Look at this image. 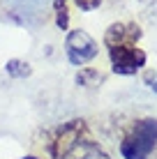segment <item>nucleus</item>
Wrapping results in <instances>:
<instances>
[{
	"label": "nucleus",
	"mask_w": 157,
	"mask_h": 159,
	"mask_svg": "<svg viewBox=\"0 0 157 159\" xmlns=\"http://www.w3.org/2000/svg\"><path fill=\"white\" fill-rule=\"evenodd\" d=\"M157 145V118L139 120L132 134L120 143V152L125 159H145Z\"/></svg>",
	"instance_id": "obj_1"
},
{
	"label": "nucleus",
	"mask_w": 157,
	"mask_h": 159,
	"mask_svg": "<svg viewBox=\"0 0 157 159\" xmlns=\"http://www.w3.org/2000/svg\"><path fill=\"white\" fill-rule=\"evenodd\" d=\"M109 56H111V65L113 72L129 76L136 74L139 69L145 65V53L141 48H136L134 44H118V46H109Z\"/></svg>",
	"instance_id": "obj_2"
},
{
	"label": "nucleus",
	"mask_w": 157,
	"mask_h": 159,
	"mask_svg": "<svg viewBox=\"0 0 157 159\" xmlns=\"http://www.w3.org/2000/svg\"><path fill=\"white\" fill-rule=\"evenodd\" d=\"M65 53L72 65H85L97 56V42L85 30H72L65 39Z\"/></svg>",
	"instance_id": "obj_3"
},
{
	"label": "nucleus",
	"mask_w": 157,
	"mask_h": 159,
	"mask_svg": "<svg viewBox=\"0 0 157 159\" xmlns=\"http://www.w3.org/2000/svg\"><path fill=\"white\" fill-rule=\"evenodd\" d=\"M58 159H106V155L95 143H90V139H81L79 136L67 150L58 155Z\"/></svg>",
	"instance_id": "obj_4"
},
{
	"label": "nucleus",
	"mask_w": 157,
	"mask_h": 159,
	"mask_svg": "<svg viewBox=\"0 0 157 159\" xmlns=\"http://www.w3.org/2000/svg\"><path fill=\"white\" fill-rule=\"evenodd\" d=\"M141 37L139 25H125V23H113L106 30V46H118V44H134Z\"/></svg>",
	"instance_id": "obj_5"
},
{
	"label": "nucleus",
	"mask_w": 157,
	"mask_h": 159,
	"mask_svg": "<svg viewBox=\"0 0 157 159\" xmlns=\"http://www.w3.org/2000/svg\"><path fill=\"white\" fill-rule=\"evenodd\" d=\"M5 72H7L12 79H25V76H30L32 74V69H30V65L28 62H23V60H7V65H5Z\"/></svg>",
	"instance_id": "obj_6"
},
{
	"label": "nucleus",
	"mask_w": 157,
	"mask_h": 159,
	"mask_svg": "<svg viewBox=\"0 0 157 159\" xmlns=\"http://www.w3.org/2000/svg\"><path fill=\"white\" fill-rule=\"evenodd\" d=\"M99 81H102V76L95 69H81L76 74V83H81V85H97Z\"/></svg>",
	"instance_id": "obj_7"
},
{
	"label": "nucleus",
	"mask_w": 157,
	"mask_h": 159,
	"mask_svg": "<svg viewBox=\"0 0 157 159\" xmlns=\"http://www.w3.org/2000/svg\"><path fill=\"white\" fill-rule=\"evenodd\" d=\"M56 23L60 30H67V23H69V14H67V7L62 9H56Z\"/></svg>",
	"instance_id": "obj_8"
},
{
	"label": "nucleus",
	"mask_w": 157,
	"mask_h": 159,
	"mask_svg": "<svg viewBox=\"0 0 157 159\" xmlns=\"http://www.w3.org/2000/svg\"><path fill=\"white\" fill-rule=\"evenodd\" d=\"M74 2L79 5L83 12H90V9H95V7H99L102 5V0H74Z\"/></svg>",
	"instance_id": "obj_9"
},
{
	"label": "nucleus",
	"mask_w": 157,
	"mask_h": 159,
	"mask_svg": "<svg viewBox=\"0 0 157 159\" xmlns=\"http://www.w3.org/2000/svg\"><path fill=\"white\" fill-rule=\"evenodd\" d=\"M150 88H153V90H155V92H157V79H155V81H153V85H150Z\"/></svg>",
	"instance_id": "obj_10"
},
{
	"label": "nucleus",
	"mask_w": 157,
	"mask_h": 159,
	"mask_svg": "<svg viewBox=\"0 0 157 159\" xmlns=\"http://www.w3.org/2000/svg\"><path fill=\"white\" fill-rule=\"evenodd\" d=\"M23 159H37V157H23Z\"/></svg>",
	"instance_id": "obj_11"
}]
</instances>
